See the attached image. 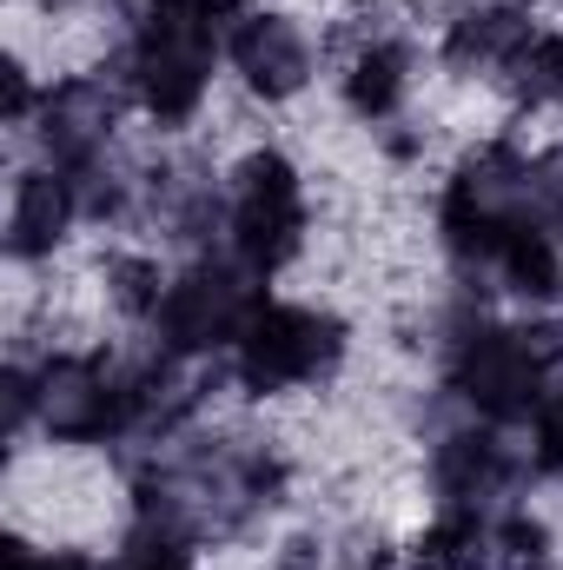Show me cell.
Returning a JSON list of instances; mask_svg holds the SVG:
<instances>
[{
    "mask_svg": "<svg viewBox=\"0 0 563 570\" xmlns=\"http://www.w3.org/2000/svg\"><path fill=\"white\" fill-rule=\"evenodd\" d=\"M233 246L253 273H279L305 246V193H298V173L279 153L246 159V179H239V199H233Z\"/></svg>",
    "mask_w": 563,
    "mask_h": 570,
    "instance_id": "6da1fadb",
    "label": "cell"
},
{
    "mask_svg": "<svg viewBox=\"0 0 563 570\" xmlns=\"http://www.w3.org/2000/svg\"><path fill=\"white\" fill-rule=\"evenodd\" d=\"M67 213H73V193L60 173H33L13 186V253H47L60 233H67Z\"/></svg>",
    "mask_w": 563,
    "mask_h": 570,
    "instance_id": "277c9868",
    "label": "cell"
},
{
    "mask_svg": "<svg viewBox=\"0 0 563 570\" xmlns=\"http://www.w3.org/2000/svg\"><path fill=\"white\" fill-rule=\"evenodd\" d=\"M537 458L544 464H563V392H551L537 405Z\"/></svg>",
    "mask_w": 563,
    "mask_h": 570,
    "instance_id": "8992f818",
    "label": "cell"
},
{
    "mask_svg": "<svg viewBox=\"0 0 563 570\" xmlns=\"http://www.w3.org/2000/svg\"><path fill=\"white\" fill-rule=\"evenodd\" d=\"M226 53L233 67L266 94V100H285L305 87V40L285 27L279 13H246L233 33H226Z\"/></svg>",
    "mask_w": 563,
    "mask_h": 570,
    "instance_id": "3957f363",
    "label": "cell"
},
{
    "mask_svg": "<svg viewBox=\"0 0 563 570\" xmlns=\"http://www.w3.org/2000/svg\"><path fill=\"white\" fill-rule=\"evenodd\" d=\"M338 358V338L325 318L298 312V305H259L239 332V372L259 392H285V385H312L325 365Z\"/></svg>",
    "mask_w": 563,
    "mask_h": 570,
    "instance_id": "7a4b0ae2",
    "label": "cell"
},
{
    "mask_svg": "<svg viewBox=\"0 0 563 570\" xmlns=\"http://www.w3.org/2000/svg\"><path fill=\"white\" fill-rule=\"evenodd\" d=\"M345 100H352V114H365V120L398 114V100H405V53H398L392 40H365V47L352 53V73H345Z\"/></svg>",
    "mask_w": 563,
    "mask_h": 570,
    "instance_id": "5b68a950",
    "label": "cell"
},
{
    "mask_svg": "<svg viewBox=\"0 0 563 570\" xmlns=\"http://www.w3.org/2000/svg\"><path fill=\"white\" fill-rule=\"evenodd\" d=\"M134 570H179V558H172V551H146Z\"/></svg>",
    "mask_w": 563,
    "mask_h": 570,
    "instance_id": "52a82bcc",
    "label": "cell"
}]
</instances>
